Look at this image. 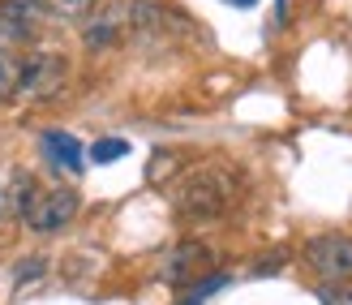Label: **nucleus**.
Here are the masks:
<instances>
[{"mask_svg":"<svg viewBox=\"0 0 352 305\" xmlns=\"http://www.w3.org/2000/svg\"><path fill=\"white\" fill-rule=\"evenodd\" d=\"M241 198V172L232 164H198L172 185V207L193 224L223 220Z\"/></svg>","mask_w":352,"mask_h":305,"instance_id":"nucleus-1","label":"nucleus"},{"mask_svg":"<svg viewBox=\"0 0 352 305\" xmlns=\"http://www.w3.org/2000/svg\"><path fill=\"white\" fill-rule=\"evenodd\" d=\"M78 189H69V185H52V189H39L34 193V202L26 207L22 220L30 224V232H39V237H56V232H65L69 224L78 220Z\"/></svg>","mask_w":352,"mask_h":305,"instance_id":"nucleus-2","label":"nucleus"},{"mask_svg":"<svg viewBox=\"0 0 352 305\" xmlns=\"http://www.w3.org/2000/svg\"><path fill=\"white\" fill-rule=\"evenodd\" d=\"M69 82V65L60 52H47V48H34L22 56V78H17V95H30V99H52L60 95Z\"/></svg>","mask_w":352,"mask_h":305,"instance_id":"nucleus-3","label":"nucleus"},{"mask_svg":"<svg viewBox=\"0 0 352 305\" xmlns=\"http://www.w3.org/2000/svg\"><path fill=\"white\" fill-rule=\"evenodd\" d=\"M305 266L327 284L352 280V237L348 232H322V237L305 241Z\"/></svg>","mask_w":352,"mask_h":305,"instance_id":"nucleus-4","label":"nucleus"},{"mask_svg":"<svg viewBox=\"0 0 352 305\" xmlns=\"http://www.w3.org/2000/svg\"><path fill=\"white\" fill-rule=\"evenodd\" d=\"M189 22L185 13H176L160 0H129V34L142 43H164L172 34H185Z\"/></svg>","mask_w":352,"mask_h":305,"instance_id":"nucleus-5","label":"nucleus"},{"mask_svg":"<svg viewBox=\"0 0 352 305\" xmlns=\"http://www.w3.org/2000/svg\"><path fill=\"white\" fill-rule=\"evenodd\" d=\"M120 34H129V5L125 0H103L99 9L86 13L82 22V39L91 52H108L120 43Z\"/></svg>","mask_w":352,"mask_h":305,"instance_id":"nucleus-6","label":"nucleus"},{"mask_svg":"<svg viewBox=\"0 0 352 305\" xmlns=\"http://www.w3.org/2000/svg\"><path fill=\"white\" fill-rule=\"evenodd\" d=\"M210 266H215V254H210V245L202 241H181L172 249V254L164 258L160 266V280L172 284V288H189V284H198Z\"/></svg>","mask_w":352,"mask_h":305,"instance_id":"nucleus-7","label":"nucleus"},{"mask_svg":"<svg viewBox=\"0 0 352 305\" xmlns=\"http://www.w3.org/2000/svg\"><path fill=\"white\" fill-rule=\"evenodd\" d=\"M43 147H47V159L56 168H65V172H82V147H78V138L74 134H65V129H52L47 138H43Z\"/></svg>","mask_w":352,"mask_h":305,"instance_id":"nucleus-8","label":"nucleus"},{"mask_svg":"<svg viewBox=\"0 0 352 305\" xmlns=\"http://www.w3.org/2000/svg\"><path fill=\"white\" fill-rule=\"evenodd\" d=\"M43 17H56V22H86V13L95 9V0H30Z\"/></svg>","mask_w":352,"mask_h":305,"instance_id":"nucleus-9","label":"nucleus"},{"mask_svg":"<svg viewBox=\"0 0 352 305\" xmlns=\"http://www.w3.org/2000/svg\"><path fill=\"white\" fill-rule=\"evenodd\" d=\"M34 193H39V181H34L30 172H13V181H9V207L17 215H26V207L34 202Z\"/></svg>","mask_w":352,"mask_h":305,"instance_id":"nucleus-10","label":"nucleus"},{"mask_svg":"<svg viewBox=\"0 0 352 305\" xmlns=\"http://www.w3.org/2000/svg\"><path fill=\"white\" fill-rule=\"evenodd\" d=\"M17 78H22V56H13L9 48H0V99L17 95Z\"/></svg>","mask_w":352,"mask_h":305,"instance_id":"nucleus-11","label":"nucleus"},{"mask_svg":"<svg viewBox=\"0 0 352 305\" xmlns=\"http://www.w3.org/2000/svg\"><path fill=\"white\" fill-rule=\"evenodd\" d=\"M120 155H129V142H125V138H99L95 147H91V159H95V164H116Z\"/></svg>","mask_w":352,"mask_h":305,"instance_id":"nucleus-12","label":"nucleus"},{"mask_svg":"<svg viewBox=\"0 0 352 305\" xmlns=\"http://www.w3.org/2000/svg\"><path fill=\"white\" fill-rule=\"evenodd\" d=\"M223 5H236V9H254L258 0H223Z\"/></svg>","mask_w":352,"mask_h":305,"instance_id":"nucleus-13","label":"nucleus"},{"mask_svg":"<svg viewBox=\"0 0 352 305\" xmlns=\"http://www.w3.org/2000/svg\"><path fill=\"white\" fill-rule=\"evenodd\" d=\"M181 305H202V297H198V293H189V297H185Z\"/></svg>","mask_w":352,"mask_h":305,"instance_id":"nucleus-14","label":"nucleus"},{"mask_svg":"<svg viewBox=\"0 0 352 305\" xmlns=\"http://www.w3.org/2000/svg\"><path fill=\"white\" fill-rule=\"evenodd\" d=\"M348 301H352V293H348Z\"/></svg>","mask_w":352,"mask_h":305,"instance_id":"nucleus-15","label":"nucleus"},{"mask_svg":"<svg viewBox=\"0 0 352 305\" xmlns=\"http://www.w3.org/2000/svg\"><path fill=\"white\" fill-rule=\"evenodd\" d=\"M0 211H5V207H0Z\"/></svg>","mask_w":352,"mask_h":305,"instance_id":"nucleus-16","label":"nucleus"}]
</instances>
